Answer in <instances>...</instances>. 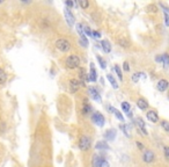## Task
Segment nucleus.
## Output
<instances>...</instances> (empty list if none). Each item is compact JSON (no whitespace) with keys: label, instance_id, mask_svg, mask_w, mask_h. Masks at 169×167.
<instances>
[{"label":"nucleus","instance_id":"1","mask_svg":"<svg viewBox=\"0 0 169 167\" xmlns=\"http://www.w3.org/2000/svg\"><path fill=\"white\" fill-rule=\"evenodd\" d=\"M65 64H66V66L68 68H78L79 65H80V58L76 55H71V56L67 57Z\"/></svg>","mask_w":169,"mask_h":167},{"label":"nucleus","instance_id":"2","mask_svg":"<svg viewBox=\"0 0 169 167\" xmlns=\"http://www.w3.org/2000/svg\"><path fill=\"white\" fill-rule=\"evenodd\" d=\"M56 48L62 51V52H67L71 50V43L68 42L67 39H64V38H60L58 41H56Z\"/></svg>","mask_w":169,"mask_h":167},{"label":"nucleus","instance_id":"3","mask_svg":"<svg viewBox=\"0 0 169 167\" xmlns=\"http://www.w3.org/2000/svg\"><path fill=\"white\" fill-rule=\"evenodd\" d=\"M90 144H92L90 138L87 137V136H82V137L80 138V140H79V147H80V150H82V151L89 150Z\"/></svg>","mask_w":169,"mask_h":167},{"label":"nucleus","instance_id":"4","mask_svg":"<svg viewBox=\"0 0 169 167\" xmlns=\"http://www.w3.org/2000/svg\"><path fill=\"white\" fill-rule=\"evenodd\" d=\"M93 166L94 167H110L109 163L99 156H94L93 157Z\"/></svg>","mask_w":169,"mask_h":167},{"label":"nucleus","instance_id":"5","mask_svg":"<svg viewBox=\"0 0 169 167\" xmlns=\"http://www.w3.org/2000/svg\"><path fill=\"white\" fill-rule=\"evenodd\" d=\"M92 121L96 124V125H99V127H103L104 125V123H105V118H104V116L100 114V113H97V111H95L94 114H93V116H92Z\"/></svg>","mask_w":169,"mask_h":167},{"label":"nucleus","instance_id":"6","mask_svg":"<svg viewBox=\"0 0 169 167\" xmlns=\"http://www.w3.org/2000/svg\"><path fill=\"white\" fill-rule=\"evenodd\" d=\"M142 159H144V161H145V163H147V164L153 163V161L155 160V154H154V152H153V151L148 150V151H146V152L144 153Z\"/></svg>","mask_w":169,"mask_h":167},{"label":"nucleus","instance_id":"7","mask_svg":"<svg viewBox=\"0 0 169 167\" xmlns=\"http://www.w3.org/2000/svg\"><path fill=\"white\" fill-rule=\"evenodd\" d=\"M147 118L148 121H151L152 123H156L159 121V115L156 114L155 110H148L147 111Z\"/></svg>","mask_w":169,"mask_h":167},{"label":"nucleus","instance_id":"8","mask_svg":"<svg viewBox=\"0 0 169 167\" xmlns=\"http://www.w3.org/2000/svg\"><path fill=\"white\" fill-rule=\"evenodd\" d=\"M88 92H89L90 97H92L94 100L101 102V97H100V94H99V92H97L96 88H94V87H89V88H88Z\"/></svg>","mask_w":169,"mask_h":167},{"label":"nucleus","instance_id":"9","mask_svg":"<svg viewBox=\"0 0 169 167\" xmlns=\"http://www.w3.org/2000/svg\"><path fill=\"white\" fill-rule=\"evenodd\" d=\"M69 87H71V92H73V93L76 92L79 89V87H80V81L76 80V79H72L69 81Z\"/></svg>","mask_w":169,"mask_h":167},{"label":"nucleus","instance_id":"10","mask_svg":"<svg viewBox=\"0 0 169 167\" xmlns=\"http://www.w3.org/2000/svg\"><path fill=\"white\" fill-rule=\"evenodd\" d=\"M65 18H66V21L69 26H73L74 25V15L71 13L69 9H65Z\"/></svg>","mask_w":169,"mask_h":167},{"label":"nucleus","instance_id":"11","mask_svg":"<svg viewBox=\"0 0 169 167\" xmlns=\"http://www.w3.org/2000/svg\"><path fill=\"white\" fill-rule=\"evenodd\" d=\"M96 78H97V73H96V70L94 68V64L92 63V64H90V73H89L88 80L94 82V81H96Z\"/></svg>","mask_w":169,"mask_h":167},{"label":"nucleus","instance_id":"12","mask_svg":"<svg viewBox=\"0 0 169 167\" xmlns=\"http://www.w3.org/2000/svg\"><path fill=\"white\" fill-rule=\"evenodd\" d=\"M168 88V81L166 79H161L159 82H158V89L160 92H165L166 89Z\"/></svg>","mask_w":169,"mask_h":167},{"label":"nucleus","instance_id":"13","mask_svg":"<svg viewBox=\"0 0 169 167\" xmlns=\"http://www.w3.org/2000/svg\"><path fill=\"white\" fill-rule=\"evenodd\" d=\"M135 124L139 127V129H140V130H141L144 134L147 135L146 128H145V122H144V120H142V118H140V117H139V118H137V120H135Z\"/></svg>","mask_w":169,"mask_h":167},{"label":"nucleus","instance_id":"14","mask_svg":"<svg viewBox=\"0 0 169 167\" xmlns=\"http://www.w3.org/2000/svg\"><path fill=\"white\" fill-rule=\"evenodd\" d=\"M101 45H102V49H103V51L104 52H110L111 51V45H110V43L107 41V39H104V41H102L101 42Z\"/></svg>","mask_w":169,"mask_h":167},{"label":"nucleus","instance_id":"15","mask_svg":"<svg viewBox=\"0 0 169 167\" xmlns=\"http://www.w3.org/2000/svg\"><path fill=\"white\" fill-rule=\"evenodd\" d=\"M118 44H119L122 48H125V49L130 48V42H129L125 37H121V38L118 39Z\"/></svg>","mask_w":169,"mask_h":167},{"label":"nucleus","instance_id":"16","mask_svg":"<svg viewBox=\"0 0 169 167\" xmlns=\"http://www.w3.org/2000/svg\"><path fill=\"white\" fill-rule=\"evenodd\" d=\"M137 104H138V107H139L141 110H145V109L148 108V103H147V101L145 100V99H139L138 102H137Z\"/></svg>","mask_w":169,"mask_h":167},{"label":"nucleus","instance_id":"17","mask_svg":"<svg viewBox=\"0 0 169 167\" xmlns=\"http://www.w3.org/2000/svg\"><path fill=\"white\" fill-rule=\"evenodd\" d=\"M104 137H105L107 139H109V140H114V138L116 137V131L112 130V129H110V130H108V131L104 134Z\"/></svg>","mask_w":169,"mask_h":167},{"label":"nucleus","instance_id":"18","mask_svg":"<svg viewBox=\"0 0 169 167\" xmlns=\"http://www.w3.org/2000/svg\"><path fill=\"white\" fill-rule=\"evenodd\" d=\"M95 149H97V150H107V149H109V146H108V144L104 143V142H99V143L95 145Z\"/></svg>","mask_w":169,"mask_h":167},{"label":"nucleus","instance_id":"19","mask_svg":"<svg viewBox=\"0 0 169 167\" xmlns=\"http://www.w3.org/2000/svg\"><path fill=\"white\" fill-rule=\"evenodd\" d=\"M6 79H7V74H6V72H5L2 68H0V85L5 84V82H6Z\"/></svg>","mask_w":169,"mask_h":167},{"label":"nucleus","instance_id":"20","mask_svg":"<svg viewBox=\"0 0 169 167\" xmlns=\"http://www.w3.org/2000/svg\"><path fill=\"white\" fill-rule=\"evenodd\" d=\"M107 78H108V80L110 81V84L112 85V87H114V88H118V84L116 82L115 78H112V75H110V74H109V75H108Z\"/></svg>","mask_w":169,"mask_h":167},{"label":"nucleus","instance_id":"21","mask_svg":"<svg viewBox=\"0 0 169 167\" xmlns=\"http://www.w3.org/2000/svg\"><path fill=\"white\" fill-rule=\"evenodd\" d=\"M90 111H92V107H90L88 103L83 104V107H82V113H83V114H88V113H90Z\"/></svg>","mask_w":169,"mask_h":167},{"label":"nucleus","instance_id":"22","mask_svg":"<svg viewBox=\"0 0 169 167\" xmlns=\"http://www.w3.org/2000/svg\"><path fill=\"white\" fill-rule=\"evenodd\" d=\"M79 5L81 6L82 9H86V8L89 6V2H88L87 0H80V1H79Z\"/></svg>","mask_w":169,"mask_h":167},{"label":"nucleus","instance_id":"23","mask_svg":"<svg viewBox=\"0 0 169 167\" xmlns=\"http://www.w3.org/2000/svg\"><path fill=\"white\" fill-rule=\"evenodd\" d=\"M122 108H123V111L129 113L130 111V103L129 102H123L122 103Z\"/></svg>","mask_w":169,"mask_h":167},{"label":"nucleus","instance_id":"24","mask_svg":"<svg viewBox=\"0 0 169 167\" xmlns=\"http://www.w3.org/2000/svg\"><path fill=\"white\" fill-rule=\"evenodd\" d=\"M161 57H162V62H163V64H165V67L167 68V67H168V64H169V62H168V55H167V54H165V55H162Z\"/></svg>","mask_w":169,"mask_h":167},{"label":"nucleus","instance_id":"25","mask_svg":"<svg viewBox=\"0 0 169 167\" xmlns=\"http://www.w3.org/2000/svg\"><path fill=\"white\" fill-rule=\"evenodd\" d=\"M147 8H148V11L152 12V13H156V12H158V7H156L155 5H149Z\"/></svg>","mask_w":169,"mask_h":167},{"label":"nucleus","instance_id":"26","mask_svg":"<svg viewBox=\"0 0 169 167\" xmlns=\"http://www.w3.org/2000/svg\"><path fill=\"white\" fill-rule=\"evenodd\" d=\"M115 70H116V72H117V75H118V78L121 79V80H123V75H122V71H121V68L118 65H116L115 66Z\"/></svg>","mask_w":169,"mask_h":167},{"label":"nucleus","instance_id":"27","mask_svg":"<svg viewBox=\"0 0 169 167\" xmlns=\"http://www.w3.org/2000/svg\"><path fill=\"white\" fill-rule=\"evenodd\" d=\"M97 61H99V63H100V66H101L102 68H105V66H107V65H105V62L102 59L101 56H97Z\"/></svg>","mask_w":169,"mask_h":167},{"label":"nucleus","instance_id":"28","mask_svg":"<svg viewBox=\"0 0 169 167\" xmlns=\"http://www.w3.org/2000/svg\"><path fill=\"white\" fill-rule=\"evenodd\" d=\"M76 30H78V33L80 34V36L85 35L83 32H82V25H81V23H78V25H76Z\"/></svg>","mask_w":169,"mask_h":167},{"label":"nucleus","instance_id":"29","mask_svg":"<svg viewBox=\"0 0 169 167\" xmlns=\"http://www.w3.org/2000/svg\"><path fill=\"white\" fill-rule=\"evenodd\" d=\"M161 125L163 127V129H165L166 131H169V124L167 121H162V122H161Z\"/></svg>","mask_w":169,"mask_h":167},{"label":"nucleus","instance_id":"30","mask_svg":"<svg viewBox=\"0 0 169 167\" xmlns=\"http://www.w3.org/2000/svg\"><path fill=\"white\" fill-rule=\"evenodd\" d=\"M121 129H122V130H123V131L125 132V135H126V136H130L129 131H128V130H129V128H128V127H126L125 124H122V125H121Z\"/></svg>","mask_w":169,"mask_h":167},{"label":"nucleus","instance_id":"31","mask_svg":"<svg viewBox=\"0 0 169 167\" xmlns=\"http://www.w3.org/2000/svg\"><path fill=\"white\" fill-rule=\"evenodd\" d=\"M140 75H141V73H135V74H132V80H133L135 82H138V79H139Z\"/></svg>","mask_w":169,"mask_h":167},{"label":"nucleus","instance_id":"32","mask_svg":"<svg viewBox=\"0 0 169 167\" xmlns=\"http://www.w3.org/2000/svg\"><path fill=\"white\" fill-rule=\"evenodd\" d=\"M83 32L86 33V35L87 36H92V32H90V29H89V27H83Z\"/></svg>","mask_w":169,"mask_h":167},{"label":"nucleus","instance_id":"33","mask_svg":"<svg viewBox=\"0 0 169 167\" xmlns=\"http://www.w3.org/2000/svg\"><path fill=\"white\" fill-rule=\"evenodd\" d=\"M42 25H43V28H48L49 26H50V23L45 20V19H43V21H42Z\"/></svg>","mask_w":169,"mask_h":167},{"label":"nucleus","instance_id":"34","mask_svg":"<svg viewBox=\"0 0 169 167\" xmlns=\"http://www.w3.org/2000/svg\"><path fill=\"white\" fill-rule=\"evenodd\" d=\"M92 36H94V38H100V37H101V34L99 33V32H93V33H92Z\"/></svg>","mask_w":169,"mask_h":167},{"label":"nucleus","instance_id":"35","mask_svg":"<svg viewBox=\"0 0 169 167\" xmlns=\"http://www.w3.org/2000/svg\"><path fill=\"white\" fill-rule=\"evenodd\" d=\"M165 157H166V159H169V149L167 146L165 147Z\"/></svg>","mask_w":169,"mask_h":167},{"label":"nucleus","instance_id":"36","mask_svg":"<svg viewBox=\"0 0 169 167\" xmlns=\"http://www.w3.org/2000/svg\"><path fill=\"white\" fill-rule=\"evenodd\" d=\"M124 70H125L126 72H128V71H130V66H129V63H128V62H125V63H124Z\"/></svg>","mask_w":169,"mask_h":167},{"label":"nucleus","instance_id":"37","mask_svg":"<svg viewBox=\"0 0 169 167\" xmlns=\"http://www.w3.org/2000/svg\"><path fill=\"white\" fill-rule=\"evenodd\" d=\"M137 146H138L139 150H144V145H142L140 142H137Z\"/></svg>","mask_w":169,"mask_h":167},{"label":"nucleus","instance_id":"38","mask_svg":"<svg viewBox=\"0 0 169 167\" xmlns=\"http://www.w3.org/2000/svg\"><path fill=\"white\" fill-rule=\"evenodd\" d=\"M0 132H5V123H0Z\"/></svg>","mask_w":169,"mask_h":167},{"label":"nucleus","instance_id":"39","mask_svg":"<svg viewBox=\"0 0 169 167\" xmlns=\"http://www.w3.org/2000/svg\"><path fill=\"white\" fill-rule=\"evenodd\" d=\"M65 4H66V6H69V7H72V6H73V2H72V1H66Z\"/></svg>","mask_w":169,"mask_h":167},{"label":"nucleus","instance_id":"40","mask_svg":"<svg viewBox=\"0 0 169 167\" xmlns=\"http://www.w3.org/2000/svg\"><path fill=\"white\" fill-rule=\"evenodd\" d=\"M156 62H160V63H161V62H162V57H161V56H160V57L158 56V57H156Z\"/></svg>","mask_w":169,"mask_h":167}]
</instances>
